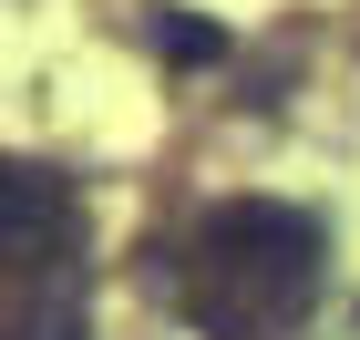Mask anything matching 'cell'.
<instances>
[{
    "mask_svg": "<svg viewBox=\"0 0 360 340\" xmlns=\"http://www.w3.org/2000/svg\"><path fill=\"white\" fill-rule=\"evenodd\" d=\"M330 299V237L309 206L226 196L175 248V310L195 340H288Z\"/></svg>",
    "mask_w": 360,
    "mask_h": 340,
    "instance_id": "6da1fadb",
    "label": "cell"
},
{
    "mask_svg": "<svg viewBox=\"0 0 360 340\" xmlns=\"http://www.w3.org/2000/svg\"><path fill=\"white\" fill-rule=\"evenodd\" d=\"M72 248H83V196H72V175L41 165V155H0V279L72 268Z\"/></svg>",
    "mask_w": 360,
    "mask_h": 340,
    "instance_id": "7a4b0ae2",
    "label": "cell"
},
{
    "mask_svg": "<svg viewBox=\"0 0 360 340\" xmlns=\"http://www.w3.org/2000/svg\"><path fill=\"white\" fill-rule=\"evenodd\" d=\"M83 320H93L83 268H41V279H11V299H0V340H83Z\"/></svg>",
    "mask_w": 360,
    "mask_h": 340,
    "instance_id": "3957f363",
    "label": "cell"
},
{
    "mask_svg": "<svg viewBox=\"0 0 360 340\" xmlns=\"http://www.w3.org/2000/svg\"><path fill=\"white\" fill-rule=\"evenodd\" d=\"M144 52L155 62H186V73H206V62H226V31L195 21V11H175V0H144Z\"/></svg>",
    "mask_w": 360,
    "mask_h": 340,
    "instance_id": "277c9868",
    "label": "cell"
},
{
    "mask_svg": "<svg viewBox=\"0 0 360 340\" xmlns=\"http://www.w3.org/2000/svg\"><path fill=\"white\" fill-rule=\"evenodd\" d=\"M309 340H360V310H350V320H340V330H319V320H309Z\"/></svg>",
    "mask_w": 360,
    "mask_h": 340,
    "instance_id": "5b68a950",
    "label": "cell"
}]
</instances>
